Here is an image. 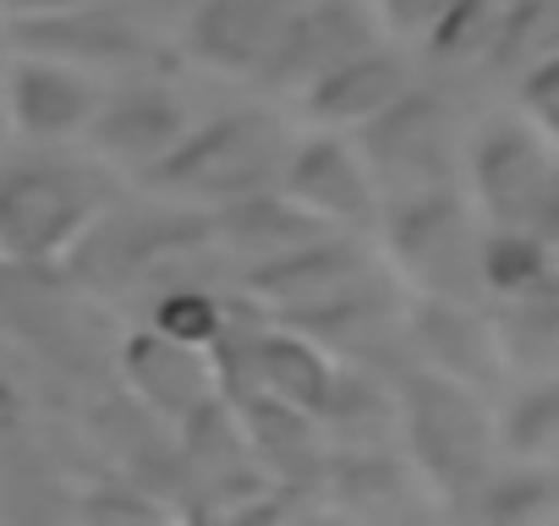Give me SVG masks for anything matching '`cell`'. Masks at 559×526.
I'll return each mask as SVG.
<instances>
[{
    "label": "cell",
    "instance_id": "2",
    "mask_svg": "<svg viewBox=\"0 0 559 526\" xmlns=\"http://www.w3.org/2000/svg\"><path fill=\"white\" fill-rule=\"evenodd\" d=\"M165 181L209 192V198H247L274 170V127L258 116H230L203 132H181L176 148L154 165Z\"/></svg>",
    "mask_w": 559,
    "mask_h": 526
},
{
    "label": "cell",
    "instance_id": "5",
    "mask_svg": "<svg viewBox=\"0 0 559 526\" xmlns=\"http://www.w3.org/2000/svg\"><path fill=\"white\" fill-rule=\"evenodd\" d=\"M412 428L423 444V461L444 477V482H472L483 477V455H488V422L472 406V395L450 390V384H412Z\"/></svg>",
    "mask_w": 559,
    "mask_h": 526
},
{
    "label": "cell",
    "instance_id": "22",
    "mask_svg": "<svg viewBox=\"0 0 559 526\" xmlns=\"http://www.w3.org/2000/svg\"><path fill=\"white\" fill-rule=\"evenodd\" d=\"M0 143H7V105H0Z\"/></svg>",
    "mask_w": 559,
    "mask_h": 526
},
{
    "label": "cell",
    "instance_id": "11",
    "mask_svg": "<svg viewBox=\"0 0 559 526\" xmlns=\"http://www.w3.org/2000/svg\"><path fill=\"white\" fill-rule=\"evenodd\" d=\"M286 181H292L297 203L313 208V214H324V219H352V225H362V219L373 214V192H368L362 165H357L341 143H330V138H324V143H308V148L292 159Z\"/></svg>",
    "mask_w": 559,
    "mask_h": 526
},
{
    "label": "cell",
    "instance_id": "18",
    "mask_svg": "<svg viewBox=\"0 0 559 526\" xmlns=\"http://www.w3.org/2000/svg\"><path fill=\"white\" fill-rule=\"evenodd\" d=\"M526 105H532V116L559 138V56L543 61L537 72H526Z\"/></svg>",
    "mask_w": 559,
    "mask_h": 526
},
{
    "label": "cell",
    "instance_id": "14",
    "mask_svg": "<svg viewBox=\"0 0 559 526\" xmlns=\"http://www.w3.org/2000/svg\"><path fill=\"white\" fill-rule=\"evenodd\" d=\"M488 56L504 72H515V77H526L543 61H554L559 56V0H510Z\"/></svg>",
    "mask_w": 559,
    "mask_h": 526
},
{
    "label": "cell",
    "instance_id": "7",
    "mask_svg": "<svg viewBox=\"0 0 559 526\" xmlns=\"http://www.w3.org/2000/svg\"><path fill=\"white\" fill-rule=\"evenodd\" d=\"M401 88H406V72L401 61L379 56L373 45L335 61L330 72H319L308 83V110L330 127H357V121H379L401 105Z\"/></svg>",
    "mask_w": 559,
    "mask_h": 526
},
{
    "label": "cell",
    "instance_id": "19",
    "mask_svg": "<svg viewBox=\"0 0 559 526\" xmlns=\"http://www.w3.org/2000/svg\"><path fill=\"white\" fill-rule=\"evenodd\" d=\"M450 0H379V12L395 34H428L439 17H444Z\"/></svg>",
    "mask_w": 559,
    "mask_h": 526
},
{
    "label": "cell",
    "instance_id": "12",
    "mask_svg": "<svg viewBox=\"0 0 559 526\" xmlns=\"http://www.w3.org/2000/svg\"><path fill=\"white\" fill-rule=\"evenodd\" d=\"M252 373H258V384L269 395H280L297 411H324L330 395H335L330 362L308 340H297V335H263V340H252Z\"/></svg>",
    "mask_w": 559,
    "mask_h": 526
},
{
    "label": "cell",
    "instance_id": "20",
    "mask_svg": "<svg viewBox=\"0 0 559 526\" xmlns=\"http://www.w3.org/2000/svg\"><path fill=\"white\" fill-rule=\"evenodd\" d=\"M521 444H526V450H554V444H559V390H548V395L521 417Z\"/></svg>",
    "mask_w": 559,
    "mask_h": 526
},
{
    "label": "cell",
    "instance_id": "15",
    "mask_svg": "<svg viewBox=\"0 0 559 526\" xmlns=\"http://www.w3.org/2000/svg\"><path fill=\"white\" fill-rule=\"evenodd\" d=\"M504 7H510V0H450L444 17L428 28V45H433L444 61L488 56V50H493V34H499V23H504Z\"/></svg>",
    "mask_w": 559,
    "mask_h": 526
},
{
    "label": "cell",
    "instance_id": "16",
    "mask_svg": "<svg viewBox=\"0 0 559 526\" xmlns=\"http://www.w3.org/2000/svg\"><path fill=\"white\" fill-rule=\"evenodd\" d=\"M483 275H488L499 291L526 297V291H537V286L548 280V247L537 241V230L504 225V236L483 252Z\"/></svg>",
    "mask_w": 559,
    "mask_h": 526
},
{
    "label": "cell",
    "instance_id": "3",
    "mask_svg": "<svg viewBox=\"0 0 559 526\" xmlns=\"http://www.w3.org/2000/svg\"><path fill=\"white\" fill-rule=\"evenodd\" d=\"M368 45H373V28L346 0H313V7H292L286 28H280V39L258 72L269 83H302L308 88L319 72H330L335 61H346Z\"/></svg>",
    "mask_w": 559,
    "mask_h": 526
},
{
    "label": "cell",
    "instance_id": "13",
    "mask_svg": "<svg viewBox=\"0 0 559 526\" xmlns=\"http://www.w3.org/2000/svg\"><path fill=\"white\" fill-rule=\"evenodd\" d=\"M34 45H45V50H61V56H132V45H138V34L127 28V23H116V17H105V12H94V0H83V7H67V12H50V17H28V28H23Z\"/></svg>",
    "mask_w": 559,
    "mask_h": 526
},
{
    "label": "cell",
    "instance_id": "10",
    "mask_svg": "<svg viewBox=\"0 0 559 526\" xmlns=\"http://www.w3.org/2000/svg\"><path fill=\"white\" fill-rule=\"evenodd\" d=\"M88 127H94V138H99L105 154L132 159V165H159L176 148V138L187 132L181 127V110L165 94H154V88H132V94L99 105Z\"/></svg>",
    "mask_w": 559,
    "mask_h": 526
},
{
    "label": "cell",
    "instance_id": "8",
    "mask_svg": "<svg viewBox=\"0 0 559 526\" xmlns=\"http://www.w3.org/2000/svg\"><path fill=\"white\" fill-rule=\"evenodd\" d=\"M483 187H488L493 214H499L504 225H515V230H532V225H543V219L554 214V165H548V154H543L526 132H515V127H504V132L488 143Z\"/></svg>",
    "mask_w": 559,
    "mask_h": 526
},
{
    "label": "cell",
    "instance_id": "21",
    "mask_svg": "<svg viewBox=\"0 0 559 526\" xmlns=\"http://www.w3.org/2000/svg\"><path fill=\"white\" fill-rule=\"evenodd\" d=\"M17 17H50V12H67V7H83V0H7Z\"/></svg>",
    "mask_w": 559,
    "mask_h": 526
},
{
    "label": "cell",
    "instance_id": "9",
    "mask_svg": "<svg viewBox=\"0 0 559 526\" xmlns=\"http://www.w3.org/2000/svg\"><path fill=\"white\" fill-rule=\"evenodd\" d=\"M127 373H132L138 395L148 406L170 411V417H187V411H198L209 401V362H203V351L181 346V340H170L159 330H148V335H138L127 346Z\"/></svg>",
    "mask_w": 559,
    "mask_h": 526
},
{
    "label": "cell",
    "instance_id": "1",
    "mask_svg": "<svg viewBox=\"0 0 559 526\" xmlns=\"http://www.w3.org/2000/svg\"><path fill=\"white\" fill-rule=\"evenodd\" d=\"M99 181L56 159L0 165V258L56 263L99 214Z\"/></svg>",
    "mask_w": 559,
    "mask_h": 526
},
{
    "label": "cell",
    "instance_id": "6",
    "mask_svg": "<svg viewBox=\"0 0 559 526\" xmlns=\"http://www.w3.org/2000/svg\"><path fill=\"white\" fill-rule=\"evenodd\" d=\"M94 83L61 61H23L7 77V121H17L28 138H72L94 121Z\"/></svg>",
    "mask_w": 559,
    "mask_h": 526
},
{
    "label": "cell",
    "instance_id": "17",
    "mask_svg": "<svg viewBox=\"0 0 559 526\" xmlns=\"http://www.w3.org/2000/svg\"><path fill=\"white\" fill-rule=\"evenodd\" d=\"M154 330L159 335H170V340H181V346H219V335H225V319H219V302L214 297H203V291H170L165 302H159V313H154Z\"/></svg>",
    "mask_w": 559,
    "mask_h": 526
},
{
    "label": "cell",
    "instance_id": "4",
    "mask_svg": "<svg viewBox=\"0 0 559 526\" xmlns=\"http://www.w3.org/2000/svg\"><path fill=\"white\" fill-rule=\"evenodd\" d=\"M292 17V0H198L192 7V56L219 72H258Z\"/></svg>",
    "mask_w": 559,
    "mask_h": 526
}]
</instances>
